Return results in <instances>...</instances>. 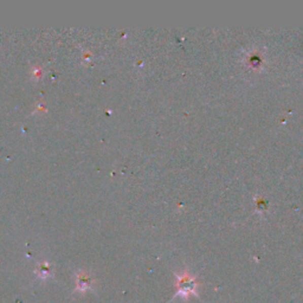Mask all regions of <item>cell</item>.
<instances>
[{"label": "cell", "mask_w": 303, "mask_h": 303, "mask_svg": "<svg viewBox=\"0 0 303 303\" xmlns=\"http://www.w3.org/2000/svg\"><path fill=\"white\" fill-rule=\"evenodd\" d=\"M177 296L187 297L190 295H195V289H197V283H195L194 279H192L191 276H188L187 274H184L183 276L178 277L177 282Z\"/></svg>", "instance_id": "6da1fadb"}, {"label": "cell", "mask_w": 303, "mask_h": 303, "mask_svg": "<svg viewBox=\"0 0 303 303\" xmlns=\"http://www.w3.org/2000/svg\"><path fill=\"white\" fill-rule=\"evenodd\" d=\"M77 283H78L77 284V289L78 290H85V289H88L89 287H90L91 281H90V279H89V277L84 276V275H81L80 277H78Z\"/></svg>", "instance_id": "7a4b0ae2"}]
</instances>
